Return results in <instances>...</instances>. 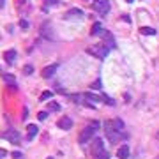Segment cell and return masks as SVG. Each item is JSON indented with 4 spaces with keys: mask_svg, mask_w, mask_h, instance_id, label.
Here are the masks:
<instances>
[{
    "mask_svg": "<svg viewBox=\"0 0 159 159\" xmlns=\"http://www.w3.org/2000/svg\"><path fill=\"white\" fill-rule=\"evenodd\" d=\"M4 80H5L9 85H14V83H16V80H14V76H13V74H4Z\"/></svg>",
    "mask_w": 159,
    "mask_h": 159,
    "instance_id": "cell-18",
    "label": "cell"
},
{
    "mask_svg": "<svg viewBox=\"0 0 159 159\" xmlns=\"http://www.w3.org/2000/svg\"><path fill=\"white\" fill-rule=\"evenodd\" d=\"M110 156H108V152L106 150H103L101 154H97V156H94V159H108Z\"/></svg>",
    "mask_w": 159,
    "mask_h": 159,
    "instance_id": "cell-21",
    "label": "cell"
},
{
    "mask_svg": "<svg viewBox=\"0 0 159 159\" xmlns=\"http://www.w3.org/2000/svg\"><path fill=\"white\" fill-rule=\"evenodd\" d=\"M46 110H48V111H60V104L55 103V101H51V103L46 104Z\"/></svg>",
    "mask_w": 159,
    "mask_h": 159,
    "instance_id": "cell-14",
    "label": "cell"
},
{
    "mask_svg": "<svg viewBox=\"0 0 159 159\" xmlns=\"http://www.w3.org/2000/svg\"><path fill=\"white\" fill-rule=\"evenodd\" d=\"M83 16V13L80 11V9H71L69 13H67V18H81Z\"/></svg>",
    "mask_w": 159,
    "mask_h": 159,
    "instance_id": "cell-15",
    "label": "cell"
},
{
    "mask_svg": "<svg viewBox=\"0 0 159 159\" xmlns=\"http://www.w3.org/2000/svg\"><path fill=\"white\" fill-rule=\"evenodd\" d=\"M111 122H113L115 129H119V131H122V129H124V122H122L120 119H115V120H111Z\"/></svg>",
    "mask_w": 159,
    "mask_h": 159,
    "instance_id": "cell-17",
    "label": "cell"
},
{
    "mask_svg": "<svg viewBox=\"0 0 159 159\" xmlns=\"http://www.w3.org/2000/svg\"><path fill=\"white\" fill-rule=\"evenodd\" d=\"M5 156H7V150H5V149H0V159L5 158Z\"/></svg>",
    "mask_w": 159,
    "mask_h": 159,
    "instance_id": "cell-27",
    "label": "cell"
},
{
    "mask_svg": "<svg viewBox=\"0 0 159 159\" xmlns=\"http://www.w3.org/2000/svg\"><path fill=\"white\" fill-rule=\"evenodd\" d=\"M94 9L99 14H108L110 13V2L108 0H96L94 2Z\"/></svg>",
    "mask_w": 159,
    "mask_h": 159,
    "instance_id": "cell-5",
    "label": "cell"
},
{
    "mask_svg": "<svg viewBox=\"0 0 159 159\" xmlns=\"http://www.w3.org/2000/svg\"><path fill=\"white\" fill-rule=\"evenodd\" d=\"M46 117H48V113H46V111H39V115H37V119H39V120H46Z\"/></svg>",
    "mask_w": 159,
    "mask_h": 159,
    "instance_id": "cell-23",
    "label": "cell"
},
{
    "mask_svg": "<svg viewBox=\"0 0 159 159\" xmlns=\"http://www.w3.org/2000/svg\"><path fill=\"white\" fill-rule=\"evenodd\" d=\"M21 156H23V154H20V152H14V154H13V158L14 159H23Z\"/></svg>",
    "mask_w": 159,
    "mask_h": 159,
    "instance_id": "cell-29",
    "label": "cell"
},
{
    "mask_svg": "<svg viewBox=\"0 0 159 159\" xmlns=\"http://www.w3.org/2000/svg\"><path fill=\"white\" fill-rule=\"evenodd\" d=\"M21 117H23V120L28 117V110H27V108H23V113H21Z\"/></svg>",
    "mask_w": 159,
    "mask_h": 159,
    "instance_id": "cell-26",
    "label": "cell"
},
{
    "mask_svg": "<svg viewBox=\"0 0 159 159\" xmlns=\"http://www.w3.org/2000/svg\"><path fill=\"white\" fill-rule=\"evenodd\" d=\"M126 2H129V4H131V2H134V0H126Z\"/></svg>",
    "mask_w": 159,
    "mask_h": 159,
    "instance_id": "cell-31",
    "label": "cell"
},
{
    "mask_svg": "<svg viewBox=\"0 0 159 159\" xmlns=\"http://www.w3.org/2000/svg\"><path fill=\"white\" fill-rule=\"evenodd\" d=\"M32 71H34V67H32V65H25V67H23V74H30Z\"/></svg>",
    "mask_w": 159,
    "mask_h": 159,
    "instance_id": "cell-22",
    "label": "cell"
},
{
    "mask_svg": "<svg viewBox=\"0 0 159 159\" xmlns=\"http://www.w3.org/2000/svg\"><path fill=\"white\" fill-rule=\"evenodd\" d=\"M97 129H99V122H92V124H88V126L80 133L78 141H80V143H87V141H90L92 136L96 134V131H97Z\"/></svg>",
    "mask_w": 159,
    "mask_h": 159,
    "instance_id": "cell-3",
    "label": "cell"
},
{
    "mask_svg": "<svg viewBox=\"0 0 159 159\" xmlns=\"http://www.w3.org/2000/svg\"><path fill=\"white\" fill-rule=\"evenodd\" d=\"M140 32L143 36H156V28H152V27H141Z\"/></svg>",
    "mask_w": 159,
    "mask_h": 159,
    "instance_id": "cell-13",
    "label": "cell"
},
{
    "mask_svg": "<svg viewBox=\"0 0 159 159\" xmlns=\"http://www.w3.org/2000/svg\"><path fill=\"white\" fill-rule=\"evenodd\" d=\"M104 133H106L108 140H110V141H113V143H117V141H120V140L124 138L122 131L115 129V126H113V122H111V120H106V122H104Z\"/></svg>",
    "mask_w": 159,
    "mask_h": 159,
    "instance_id": "cell-2",
    "label": "cell"
},
{
    "mask_svg": "<svg viewBox=\"0 0 159 159\" xmlns=\"http://www.w3.org/2000/svg\"><path fill=\"white\" fill-rule=\"evenodd\" d=\"M57 126H59L60 129H64V131H69V129L73 127V120L69 119V117H60L59 122H57Z\"/></svg>",
    "mask_w": 159,
    "mask_h": 159,
    "instance_id": "cell-7",
    "label": "cell"
},
{
    "mask_svg": "<svg viewBox=\"0 0 159 159\" xmlns=\"http://www.w3.org/2000/svg\"><path fill=\"white\" fill-rule=\"evenodd\" d=\"M57 69H59V65L57 64H51V65H46L44 69H42V78H51L55 73H57Z\"/></svg>",
    "mask_w": 159,
    "mask_h": 159,
    "instance_id": "cell-8",
    "label": "cell"
},
{
    "mask_svg": "<svg viewBox=\"0 0 159 159\" xmlns=\"http://www.w3.org/2000/svg\"><path fill=\"white\" fill-rule=\"evenodd\" d=\"M85 97H87V99H90V101H94V103H99V101H103V97H97V96H94V94H87Z\"/></svg>",
    "mask_w": 159,
    "mask_h": 159,
    "instance_id": "cell-19",
    "label": "cell"
},
{
    "mask_svg": "<svg viewBox=\"0 0 159 159\" xmlns=\"http://www.w3.org/2000/svg\"><path fill=\"white\" fill-rule=\"evenodd\" d=\"M101 37H103V39H106V44H108L110 48H113V46H115V41H113V36H111V34H110L108 30H103V32H101Z\"/></svg>",
    "mask_w": 159,
    "mask_h": 159,
    "instance_id": "cell-10",
    "label": "cell"
},
{
    "mask_svg": "<svg viewBox=\"0 0 159 159\" xmlns=\"http://www.w3.org/2000/svg\"><path fill=\"white\" fill-rule=\"evenodd\" d=\"M110 46L103 41V42H97V44H90L85 51L88 53V55H92V57H96V59H104L108 53H110Z\"/></svg>",
    "mask_w": 159,
    "mask_h": 159,
    "instance_id": "cell-1",
    "label": "cell"
},
{
    "mask_svg": "<svg viewBox=\"0 0 159 159\" xmlns=\"http://www.w3.org/2000/svg\"><path fill=\"white\" fill-rule=\"evenodd\" d=\"M4 59L7 64H14V60H16V51L14 50H7L5 53H4Z\"/></svg>",
    "mask_w": 159,
    "mask_h": 159,
    "instance_id": "cell-12",
    "label": "cell"
},
{
    "mask_svg": "<svg viewBox=\"0 0 159 159\" xmlns=\"http://www.w3.org/2000/svg\"><path fill=\"white\" fill-rule=\"evenodd\" d=\"M117 158L119 159H127L129 158V147H127V145H122L119 150H117Z\"/></svg>",
    "mask_w": 159,
    "mask_h": 159,
    "instance_id": "cell-11",
    "label": "cell"
},
{
    "mask_svg": "<svg viewBox=\"0 0 159 159\" xmlns=\"http://www.w3.org/2000/svg\"><path fill=\"white\" fill-rule=\"evenodd\" d=\"M101 32H103V25H101L99 21L94 23V27H92V36H101Z\"/></svg>",
    "mask_w": 159,
    "mask_h": 159,
    "instance_id": "cell-16",
    "label": "cell"
},
{
    "mask_svg": "<svg viewBox=\"0 0 159 159\" xmlns=\"http://www.w3.org/2000/svg\"><path fill=\"white\" fill-rule=\"evenodd\" d=\"M46 5H57V0H44Z\"/></svg>",
    "mask_w": 159,
    "mask_h": 159,
    "instance_id": "cell-25",
    "label": "cell"
},
{
    "mask_svg": "<svg viewBox=\"0 0 159 159\" xmlns=\"http://www.w3.org/2000/svg\"><path fill=\"white\" fill-rule=\"evenodd\" d=\"M92 88H96V90H99V88H101V81H99V80L92 83Z\"/></svg>",
    "mask_w": 159,
    "mask_h": 159,
    "instance_id": "cell-24",
    "label": "cell"
},
{
    "mask_svg": "<svg viewBox=\"0 0 159 159\" xmlns=\"http://www.w3.org/2000/svg\"><path fill=\"white\" fill-rule=\"evenodd\" d=\"M158 159H159V158H158Z\"/></svg>",
    "mask_w": 159,
    "mask_h": 159,
    "instance_id": "cell-33",
    "label": "cell"
},
{
    "mask_svg": "<svg viewBox=\"0 0 159 159\" xmlns=\"http://www.w3.org/2000/svg\"><path fill=\"white\" fill-rule=\"evenodd\" d=\"M4 2H5V0H0V7H2V5H4Z\"/></svg>",
    "mask_w": 159,
    "mask_h": 159,
    "instance_id": "cell-30",
    "label": "cell"
},
{
    "mask_svg": "<svg viewBox=\"0 0 159 159\" xmlns=\"http://www.w3.org/2000/svg\"><path fill=\"white\" fill-rule=\"evenodd\" d=\"M104 150V141L103 138H96L92 140V145H90V152H92V156H97Z\"/></svg>",
    "mask_w": 159,
    "mask_h": 159,
    "instance_id": "cell-6",
    "label": "cell"
},
{
    "mask_svg": "<svg viewBox=\"0 0 159 159\" xmlns=\"http://www.w3.org/2000/svg\"><path fill=\"white\" fill-rule=\"evenodd\" d=\"M20 25H21V28H28V23H27L25 20H21V21H20Z\"/></svg>",
    "mask_w": 159,
    "mask_h": 159,
    "instance_id": "cell-28",
    "label": "cell"
},
{
    "mask_svg": "<svg viewBox=\"0 0 159 159\" xmlns=\"http://www.w3.org/2000/svg\"><path fill=\"white\" fill-rule=\"evenodd\" d=\"M51 96H53V94H51V92H50V90H44V92H42V94H41V101H46V99H50V97H51Z\"/></svg>",
    "mask_w": 159,
    "mask_h": 159,
    "instance_id": "cell-20",
    "label": "cell"
},
{
    "mask_svg": "<svg viewBox=\"0 0 159 159\" xmlns=\"http://www.w3.org/2000/svg\"><path fill=\"white\" fill-rule=\"evenodd\" d=\"M48 159H53V158H48Z\"/></svg>",
    "mask_w": 159,
    "mask_h": 159,
    "instance_id": "cell-32",
    "label": "cell"
},
{
    "mask_svg": "<svg viewBox=\"0 0 159 159\" xmlns=\"http://www.w3.org/2000/svg\"><path fill=\"white\" fill-rule=\"evenodd\" d=\"M4 138L7 140L9 143H13V145L21 143V136H20V133H18L16 129H7V131L4 133Z\"/></svg>",
    "mask_w": 159,
    "mask_h": 159,
    "instance_id": "cell-4",
    "label": "cell"
},
{
    "mask_svg": "<svg viewBox=\"0 0 159 159\" xmlns=\"http://www.w3.org/2000/svg\"><path fill=\"white\" fill-rule=\"evenodd\" d=\"M37 133H39V127H37L36 124H30V126L27 127V138H28V140L36 138V136H37Z\"/></svg>",
    "mask_w": 159,
    "mask_h": 159,
    "instance_id": "cell-9",
    "label": "cell"
}]
</instances>
